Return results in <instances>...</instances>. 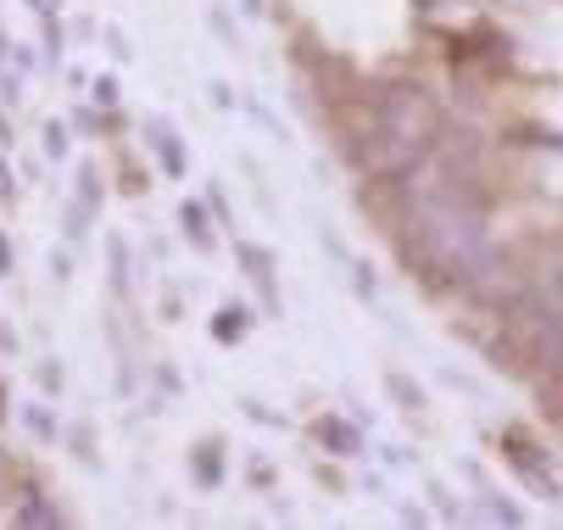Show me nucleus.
<instances>
[{"label":"nucleus","instance_id":"obj_11","mask_svg":"<svg viewBox=\"0 0 563 530\" xmlns=\"http://www.w3.org/2000/svg\"><path fill=\"white\" fill-rule=\"evenodd\" d=\"M56 7H62V0H34V12H45V18H51Z\"/></svg>","mask_w":563,"mask_h":530},{"label":"nucleus","instance_id":"obj_8","mask_svg":"<svg viewBox=\"0 0 563 530\" xmlns=\"http://www.w3.org/2000/svg\"><path fill=\"white\" fill-rule=\"evenodd\" d=\"M536 285L547 290V301H552V308H563V263H558V268H547Z\"/></svg>","mask_w":563,"mask_h":530},{"label":"nucleus","instance_id":"obj_7","mask_svg":"<svg viewBox=\"0 0 563 530\" xmlns=\"http://www.w3.org/2000/svg\"><path fill=\"white\" fill-rule=\"evenodd\" d=\"M179 218H185V235H190L196 246H212V230H207V212H201L196 201H190V207H185Z\"/></svg>","mask_w":563,"mask_h":530},{"label":"nucleus","instance_id":"obj_6","mask_svg":"<svg viewBox=\"0 0 563 530\" xmlns=\"http://www.w3.org/2000/svg\"><path fill=\"white\" fill-rule=\"evenodd\" d=\"M246 319H252L246 308H223V313H218V324H212V335H218V341H234V335H246Z\"/></svg>","mask_w":563,"mask_h":530},{"label":"nucleus","instance_id":"obj_5","mask_svg":"<svg viewBox=\"0 0 563 530\" xmlns=\"http://www.w3.org/2000/svg\"><path fill=\"white\" fill-rule=\"evenodd\" d=\"M318 441H324V446L335 441L341 452H357V430H352V424H341V419H318Z\"/></svg>","mask_w":563,"mask_h":530},{"label":"nucleus","instance_id":"obj_2","mask_svg":"<svg viewBox=\"0 0 563 530\" xmlns=\"http://www.w3.org/2000/svg\"><path fill=\"white\" fill-rule=\"evenodd\" d=\"M190 470H196L201 486H218V481H223V446H218V441H201L196 459H190Z\"/></svg>","mask_w":563,"mask_h":530},{"label":"nucleus","instance_id":"obj_1","mask_svg":"<svg viewBox=\"0 0 563 530\" xmlns=\"http://www.w3.org/2000/svg\"><path fill=\"white\" fill-rule=\"evenodd\" d=\"M12 519H18V525H62L67 514L45 497L40 481H23V486H18V503H12Z\"/></svg>","mask_w":563,"mask_h":530},{"label":"nucleus","instance_id":"obj_3","mask_svg":"<svg viewBox=\"0 0 563 530\" xmlns=\"http://www.w3.org/2000/svg\"><path fill=\"white\" fill-rule=\"evenodd\" d=\"M151 145H156V157H163V168H168V174H185L179 140H174V129H168V123H151Z\"/></svg>","mask_w":563,"mask_h":530},{"label":"nucleus","instance_id":"obj_10","mask_svg":"<svg viewBox=\"0 0 563 530\" xmlns=\"http://www.w3.org/2000/svg\"><path fill=\"white\" fill-rule=\"evenodd\" d=\"M0 274H12V252H7V235H0Z\"/></svg>","mask_w":563,"mask_h":530},{"label":"nucleus","instance_id":"obj_4","mask_svg":"<svg viewBox=\"0 0 563 530\" xmlns=\"http://www.w3.org/2000/svg\"><path fill=\"white\" fill-rule=\"evenodd\" d=\"M240 263L252 268V279H257V285H268V279H274V252H263V246H252V241H240Z\"/></svg>","mask_w":563,"mask_h":530},{"label":"nucleus","instance_id":"obj_9","mask_svg":"<svg viewBox=\"0 0 563 530\" xmlns=\"http://www.w3.org/2000/svg\"><path fill=\"white\" fill-rule=\"evenodd\" d=\"M45 151H51V157H62V151H67V129H62V123L45 129Z\"/></svg>","mask_w":563,"mask_h":530}]
</instances>
